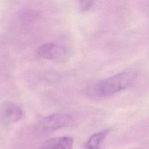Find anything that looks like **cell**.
Segmentation results:
<instances>
[{
	"instance_id": "obj_1",
	"label": "cell",
	"mask_w": 149,
	"mask_h": 149,
	"mask_svg": "<svg viewBox=\"0 0 149 149\" xmlns=\"http://www.w3.org/2000/svg\"><path fill=\"white\" fill-rule=\"evenodd\" d=\"M137 76L135 70H126L90 84L85 88L84 93L94 98L108 97L129 88L134 83Z\"/></svg>"
},
{
	"instance_id": "obj_2",
	"label": "cell",
	"mask_w": 149,
	"mask_h": 149,
	"mask_svg": "<svg viewBox=\"0 0 149 149\" xmlns=\"http://www.w3.org/2000/svg\"><path fill=\"white\" fill-rule=\"evenodd\" d=\"M72 116L65 112H56L43 118L39 123L40 129L44 132H52L69 125Z\"/></svg>"
},
{
	"instance_id": "obj_3",
	"label": "cell",
	"mask_w": 149,
	"mask_h": 149,
	"mask_svg": "<svg viewBox=\"0 0 149 149\" xmlns=\"http://www.w3.org/2000/svg\"><path fill=\"white\" fill-rule=\"evenodd\" d=\"M65 48L58 43L47 42L39 47L37 50L38 55L44 59L56 60L61 58L65 54Z\"/></svg>"
},
{
	"instance_id": "obj_4",
	"label": "cell",
	"mask_w": 149,
	"mask_h": 149,
	"mask_svg": "<svg viewBox=\"0 0 149 149\" xmlns=\"http://www.w3.org/2000/svg\"><path fill=\"white\" fill-rule=\"evenodd\" d=\"M0 116L3 122L14 123L21 119L23 111L17 104L12 102H6L1 107Z\"/></svg>"
},
{
	"instance_id": "obj_5",
	"label": "cell",
	"mask_w": 149,
	"mask_h": 149,
	"mask_svg": "<svg viewBox=\"0 0 149 149\" xmlns=\"http://www.w3.org/2000/svg\"><path fill=\"white\" fill-rule=\"evenodd\" d=\"M45 144L46 149H72L73 140L69 136H62L50 139Z\"/></svg>"
},
{
	"instance_id": "obj_6",
	"label": "cell",
	"mask_w": 149,
	"mask_h": 149,
	"mask_svg": "<svg viewBox=\"0 0 149 149\" xmlns=\"http://www.w3.org/2000/svg\"><path fill=\"white\" fill-rule=\"evenodd\" d=\"M108 133L107 130H102L91 135L86 144L87 149H100L101 144Z\"/></svg>"
},
{
	"instance_id": "obj_7",
	"label": "cell",
	"mask_w": 149,
	"mask_h": 149,
	"mask_svg": "<svg viewBox=\"0 0 149 149\" xmlns=\"http://www.w3.org/2000/svg\"><path fill=\"white\" fill-rule=\"evenodd\" d=\"M94 2L93 1H82L79 2V8L81 11H87L94 5Z\"/></svg>"
}]
</instances>
